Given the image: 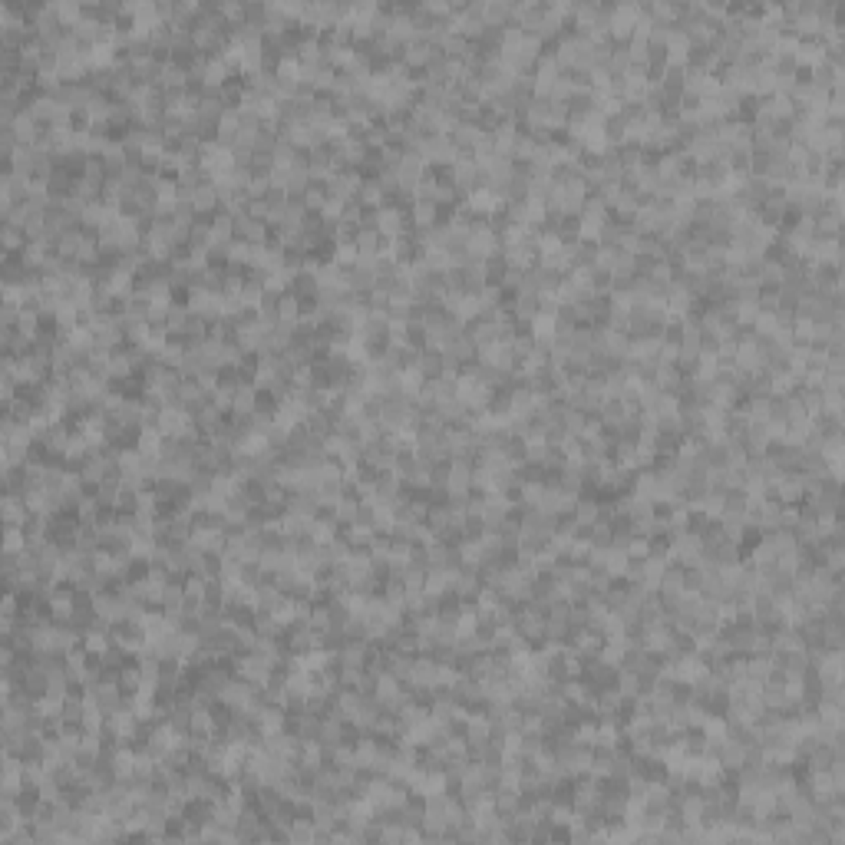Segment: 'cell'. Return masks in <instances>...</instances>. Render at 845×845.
<instances>
[{"label": "cell", "instance_id": "obj_37", "mask_svg": "<svg viewBox=\"0 0 845 845\" xmlns=\"http://www.w3.org/2000/svg\"><path fill=\"white\" fill-rule=\"evenodd\" d=\"M20 310H23L20 304H7V301H4V310H0V324H4V327H13V330H17V324H20Z\"/></svg>", "mask_w": 845, "mask_h": 845}, {"label": "cell", "instance_id": "obj_3", "mask_svg": "<svg viewBox=\"0 0 845 845\" xmlns=\"http://www.w3.org/2000/svg\"><path fill=\"white\" fill-rule=\"evenodd\" d=\"M416 374L422 376V380H436V376H442V350H430V347H422V350H416Z\"/></svg>", "mask_w": 845, "mask_h": 845}, {"label": "cell", "instance_id": "obj_4", "mask_svg": "<svg viewBox=\"0 0 845 845\" xmlns=\"http://www.w3.org/2000/svg\"><path fill=\"white\" fill-rule=\"evenodd\" d=\"M33 512L27 509V502L20 492H7L4 496V525H27V519Z\"/></svg>", "mask_w": 845, "mask_h": 845}, {"label": "cell", "instance_id": "obj_28", "mask_svg": "<svg viewBox=\"0 0 845 845\" xmlns=\"http://www.w3.org/2000/svg\"><path fill=\"white\" fill-rule=\"evenodd\" d=\"M83 647L89 651V657H99L106 647H113V637L106 631H86L83 634Z\"/></svg>", "mask_w": 845, "mask_h": 845}, {"label": "cell", "instance_id": "obj_14", "mask_svg": "<svg viewBox=\"0 0 845 845\" xmlns=\"http://www.w3.org/2000/svg\"><path fill=\"white\" fill-rule=\"evenodd\" d=\"M182 601H185V578H172V581L162 588L159 608H162V611H182Z\"/></svg>", "mask_w": 845, "mask_h": 845}, {"label": "cell", "instance_id": "obj_29", "mask_svg": "<svg viewBox=\"0 0 845 845\" xmlns=\"http://www.w3.org/2000/svg\"><path fill=\"white\" fill-rule=\"evenodd\" d=\"M288 842H314V819H294L288 829Z\"/></svg>", "mask_w": 845, "mask_h": 845}, {"label": "cell", "instance_id": "obj_1", "mask_svg": "<svg viewBox=\"0 0 845 845\" xmlns=\"http://www.w3.org/2000/svg\"><path fill=\"white\" fill-rule=\"evenodd\" d=\"M50 608V617L57 621V625H69V617H73V611H77V595H73V588H57V595L47 601Z\"/></svg>", "mask_w": 845, "mask_h": 845}, {"label": "cell", "instance_id": "obj_24", "mask_svg": "<svg viewBox=\"0 0 845 845\" xmlns=\"http://www.w3.org/2000/svg\"><path fill=\"white\" fill-rule=\"evenodd\" d=\"M57 17L67 30H73L83 20V4H73V0H57Z\"/></svg>", "mask_w": 845, "mask_h": 845}, {"label": "cell", "instance_id": "obj_38", "mask_svg": "<svg viewBox=\"0 0 845 845\" xmlns=\"http://www.w3.org/2000/svg\"><path fill=\"white\" fill-rule=\"evenodd\" d=\"M522 281H525V271L509 268V271H505V278H502L499 288H502V291H519V288H522Z\"/></svg>", "mask_w": 845, "mask_h": 845}, {"label": "cell", "instance_id": "obj_11", "mask_svg": "<svg viewBox=\"0 0 845 845\" xmlns=\"http://www.w3.org/2000/svg\"><path fill=\"white\" fill-rule=\"evenodd\" d=\"M116 683H119V690H123V693H139V690H142V683H145L142 667H139L135 661H129L125 667H119V673H116Z\"/></svg>", "mask_w": 845, "mask_h": 845}, {"label": "cell", "instance_id": "obj_10", "mask_svg": "<svg viewBox=\"0 0 845 845\" xmlns=\"http://www.w3.org/2000/svg\"><path fill=\"white\" fill-rule=\"evenodd\" d=\"M512 20V4L509 0H486V17H482V23L486 27H499L505 30Z\"/></svg>", "mask_w": 845, "mask_h": 845}, {"label": "cell", "instance_id": "obj_22", "mask_svg": "<svg viewBox=\"0 0 845 845\" xmlns=\"http://www.w3.org/2000/svg\"><path fill=\"white\" fill-rule=\"evenodd\" d=\"M357 512H360V499H357V496H340V502L334 505V519L340 522V525H354Z\"/></svg>", "mask_w": 845, "mask_h": 845}, {"label": "cell", "instance_id": "obj_34", "mask_svg": "<svg viewBox=\"0 0 845 845\" xmlns=\"http://www.w3.org/2000/svg\"><path fill=\"white\" fill-rule=\"evenodd\" d=\"M268 192H271V179H268V175H254V179H251V185L245 189V195H248L251 202H254V198H268Z\"/></svg>", "mask_w": 845, "mask_h": 845}, {"label": "cell", "instance_id": "obj_15", "mask_svg": "<svg viewBox=\"0 0 845 845\" xmlns=\"http://www.w3.org/2000/svg\"><path fill=\"white\" fill-rule=\"evenodd\" d=\"M301 314H304V304H301V298L294 294V291H284L278 298V317L284 320V324H298Z\"/></svg>", "mask_w": 845, "mask_h": 845}, {"label": "cell", "instance_id": "obj_23", "mask_svg": "<svg viewBox=\"0 0 845 845\" xmlns=\"http://www.w3.org/2000/svg\"><path fill=\"white\" fill-rule=\"evenodd\" d=\"M601 422H605V430H617L621 422H625V403L621 400H605V406H601Z\"/></svg>", "mask_w": 845, "mask_h": 845}, {"label": "cell", "instance_id": "obj_33", "mask_svg": "<svg viewBox=\"0 0 845 845\" xmlns=\"http://www.w3.org/2000/svg\"><path fill=\"white\" fill-rule=\"evenodd\" d=\"M324 202H327V189L324 185H317V182H310L308 192H304V205H308V211H320L324 208Z\"/></svg>", "mask_w": 845, "mask_h": 845}, {"label": "cell", "instance_id": "obj_30", "mask_svg": "<svg viewBox=\"0 0 845 845\" xmlns=\"http://www.w3.org/2000/svg\"><path fill=\"white\" fill-rule=\"evenodd\" d=\"M548 452H552V446H548L545 440H525V462L528 466H542V462L548 459Z\"/></svg>", "mask_w": 845, "mask_h": 845}, {"label": "cell", "instance_id": "obj_8", "mask_svg": "<svg viewBox=\"0 0 845 845\" xmlns=\"http://www.w3.org/2000/svg\"><path fill=\"white\" fill-rule=\"evenodd\" d=\"M192 420H195V426H198V432H202V440H211V436H215V432L225 426V413H221V410H215L211 403L205 406V410H198Z\"/></svg>", "mask_w": 845, "mask_h": 845}, {"label": "cell", "instance_id": "obj_7", "mask_svg": "<svg viewBox=\"0 0 845 845\" xmlns=\"http://www.w3.org/2000/svg\"><path fill=\"white\" fill-rule=\"evenodd\" d=\"M192 208H195V215H202V218L218 215V192H215V185H198V189H195Z\"/></svg>", "mask_w": 845, "mask_h": 845}, {"label": "cell", "instance_id": "obj_32", "mask_svg": "<svg viewBox=\"0 0 845 845\" xmlns=\"http://www.w3.org/2000/svg\"><path fill=\"white\" fill-rule=\"evenodd\" d=\"M819 703H829V707H842V703H845L842 681H836V683H822V693H819Z\"/></svg>", "mask_w": 845, "mask_h": 845}, {"label": "cell", "instance_id": "obj_18", "mask_svg": "<svg viewBox=\"0 0 845 845\" xmlns=\"http://www.w3.org/2000/svg\"><path fill=\"white\" fill-rule=\"evenodd\" d=\"M211 241H215V245H228V241H235V221H231L228 211L211 215Z\"/></svg>", "mask_w": 845, "mask_h": 845}, {"label": "cell", "instance_id": "obj_17", "mask_svg": "<svg viewBox=\"0 0 845 845\" xmlns=\"http://www.w3.org/2000/svg\"><path fill=\"white\" fill-rule=\"evenodd\" d=\"M479 135H482V129L476 123H456L452 125V133H449V139H452L456 149H472V145L479 142Z\"/></svg>", "mask_w": 845, "mask_h": 845}, {"label": "cell", "instance_id": "obj_35", "mask_svg": "<svg viewBox=\"0 0 845 845\" xmlns=\"http://www.w3.org/2000/svg\"><path fill=\"white\" fill-rule=\"evenodd\" d=\"M822 565L832 571V575H842V568H845V548H839V545H832L826 552V558H822Z\"/></svg>", "mask_w": 845, "mask_h": 845}, {"label": "cell", "instance_id": "obj_12", "mask_svg": "<svg viewBox=\"0 0 845 845\" xmlns=\"http://www.w3.org/2000/svg\"><path fill=\"white\" fill-rule=\"evenodd\" d=\"M354 245H357V254H360V258H376V254L384 251V238H380L376 228H360Z\"/></svg>", "mask_w": 845, "mask_h": 845}, {"label": "cell", "instance_id": "obj_13", "mask_svg": "<svg viewBox=\"0 0 845 845\" xmlns=\"http://www.w3.org/2000/svg\"><path fill=\"white\" fill-rule=\"evenodd\" d=\"M571 519H575L578 525H595V522L601 519V502H598L595 496H578V505H575V512H571Z\"/></svg>", "mask_w": 845, "mask_h": 845}, {"label": "cell", "instance_id": "obj_31", "mask_svg": "<svg viewBox=\"0 0 845 845\" xmlns=\"http://www.w3.org/2000/svg\"><path fill=\"white\" fill-rule=\"evenodd\" d=\"M505 271H509V264H505V258H502V254H492V258H486V281H489V284H496V288H499L502 278H505Z\"/></svg>", "mask_w": 845, "mask_h": 845}, {"label": "cell", "instance_id": "obj_26", "mask_svg": "<svg viewBox=\"0 0 845 845\" xmlns=\"http://www.w3.org/2000/svg\"><path fill=\"white\" fill-rule=\"evenodd\" d=\"M30 545L23 525H4V552H23Z\"/></svg>", "mask_w": 845, "mask_h": 845}, {"label": "cell", "instance_id": "obj_36", "mask_svg": "<svg viewBox=\"0 0 845 845\" xmlns=\"http://www.w3.org/2000/svg\"><path fill=\"white\" fill-rule=\"evenodd\" d=\"M826 773H829V779H832V786H836V789H845V759H839V756H836L832 763H829Z\"/></svg>", "mask_w": 845, "mask_h": 845}, {"label": "cell", "instance_id": "obj_9", "mask_svg": "<svg viewBox=\"0 0 845 845\" xmlns=\"http://www.w3.org/2000/svg\"><path fill=\"white\" fill-rule=\"evenodd\" d=\"M231 413H238V416H254L258 413V386L241 384L238 390H235V406H231Z\"/></svg>", "mask_w": 845, "mask_h": 845}, {"label": "cell", "instance_id": "obj_5", "mask_svg": "<svg viewBox=\"0 0 845 845\" xmlns=\"http://www.w3.org/2000/svg\"><path fill=\"white\" fill-rule=\"evenodd\" d=\"M440 221V205L430 202V198H416L413 208H410V225L413 228H432Z\"/></svg>", "mask_w": 845, "mask_h": 845}, {"label": "cell", "instance_id": "obj_16", "mask_svg": "<svg viewBox=\"0 0 845 845\" xmlns=\"http://www.w3.org/2000/svg\"><path fill=\"white\" fill-rule=\"evenodd\" d=\"M476 340H472L469 334H459L456 340H449V347H446V354L449 357H456L459 364H476Z\"/></svg>", "mask_w": 845, "mask_h": 845}, {"label": "cell", "instance_id": "obj_21", "mask_svg": "<svg viewBox=\"0 0 845 845\" xmlns=\"http://www.w3.org/2000/svg\"><path fill=\"white\" fill-rule=\"evenodd\" d=\"M215 730H218L215 713H211L208 707H195L192 710V733H198V737H211Z\"/></svg>", "mask_w": 845, "mask_h": 845}, {"label": "cell", "instance_id": "obj_20", "mask_svg": "<svg viewBox=\"0 0 845 845\" xmlns=\"http://www.w3.org/2000/svg\"><path fill=\"white\" fill-rule=\"evenodd\" d=\"M357 202L364 205V208H380V205H384V189H380V182H376V179H364L360 192H357Z\"/></svg>", "mask_w": 845, "mask_h": 845}, {"label": "cell", "instance_id": "obj_19", "mask_svg": "<svg viewBox=\"0 0 845 845\" xmlns=\"http://www.w3.org/2000/svg\"><path fill=\"white\" fill-rule=\"evenodd\" d=\"M422 525L430 528V535L436 538L440 532H446V525H449V505H436V502H430V509H426V519H422Z\"/></svg>", "mask_w": 845, "mask_h": 845}, {"label": "cell", "instance_id": "obj_2", "mask_svg": "<svg viewBox=\"0 0 845 845\" xmlns=\"http://www.w3.org/2000/svg\"><path fill=\"white\" fill-rule=\"evenodd\" d=\"M403 492V479L396 472H376L374 479V499L384 502V505H393V499Z\"/></svg>", "mask_w": 845, "mask_h": 845}, {"label": "cell", "instance_id": "obj_25", "mask_svg": "<svg viewBox=\"0 0 845 845\" xmlns=\"http://www.w3.org/2000/svg\"><path fill=\"white\" fill-rule=\"evenodd\" d=\"M627 69H631L627 47H625V43H615V50H611V60H608V73H611V77H627Z\"/></svg>", "mask_w": 845, "mask_h": 845}, {"label": "cell", "instance_id": "obj_39", "mask_svg": "<svg viewBox=\"0 0 845 845\" xmlns=\"http://www.w3.org/2000/svg\"><path fill=\"white\" fill-rule=\"evenodd\" d=\"M248 215L251 218H258V221H268V215H271L268 198H254V202L248 198Z\"/></svg>", "mask_w": 845, "mask_h": 845}, {"label": "cell", "instance_id": "obj_27", "mask_svg": "<svg viewBox=\"0 0 845 845\" xmlns=\"http://www.w3.org/2000/svg\"><path fill=\"white\" fill-rule=\"evenodd\" d=\"M23 248H27V235H23V228H17V225H4V251H7V254H20Z\"/></svg>", "mask_w": 845, "mask_h": 845}, {"label": "cell", "instance_id": "obj_6", "mask_svg": "<svg viewBox=\"0 0 845 845\" xmlns=\"http://www.w3.org/2000/svg\"><path fill=\"white\" fill-rule=\"evenodd\" d=\"M109 376L113 380H133L135 376V364H133V354H129V347H119V350H113V357H109Z\"/></svg>", "mask_w": 845, "mask_h": 845}]
</instances>
